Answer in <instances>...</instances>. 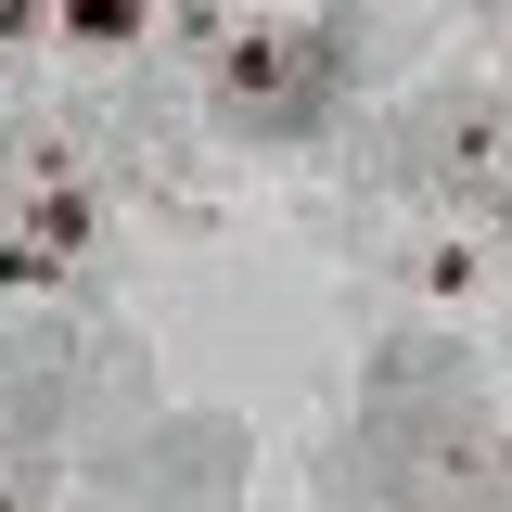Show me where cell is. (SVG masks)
I'll list each match as a JSON object with an SVG mask.
<instances>
[{
	"label": "cell",
	"mask_w": 512,
	"mask_h": 512,
	"mask_svg": "<svg viewBox=\"0 0 512 512\" xmlns=\"http://www.w3.org/2000/svg\"><path fill=\"white\" fill-rule=\"evenodd\" d=\"M77 26L90 39H128V0H77Z\"/></svg>",
	"instance_id": "1"
}]
</instances>
